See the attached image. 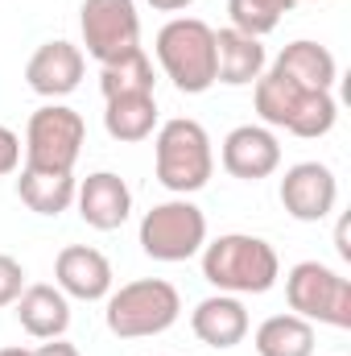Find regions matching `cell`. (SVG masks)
Listing matches in <instances>:
<instances>
[{
    "mask_svg": "<svg viewBox=\"0 0 351 356\" xmlns=\"http://www.w3.org/2000/svg\"><path fill=\"white\" fill-rule=\"evenodd\" d=\"M335 241H339V257H348V261H351V245H348V220H339V232H335Z\"/></svg>",
    "mask_w": 351,
    "mask_h": 356,
    "instance_id": "4316f807",
    "label": "cell"
},
{
    "mask_svg": "<svg viewBox=\"0 0 351 356\" xmlns=\"http://www.w3.org/2000/svg\"><path fill=\"white\" fill-rule=\"evenodd\" d=\"M0 356H33L29 348H0Z\"/></svg>",
    "mask_w": 351,
    "mask_h": 356,
    "instance_id": "f1b7e54d",
    "label": "cell"
},
{
    "mask_svg": "<svg viewBox=\"0 0 351 356\" xmlns=\"http://www.w3.org/2000/svg\"><path fill=\"white\" fill-rule=\"evenodd\" d=\"M289 4H302V0H289Z\"/></svg>",
    "mask_w": 351,
    "mask_h": 356,
    "instance_id": "f546056e",
    "label": "cell"
},
{
    "mask_svg": "<svg viewBox=\"0 0 351 356\" xmlns=\"http://www.w3.org/2000/svg\"><path fill=\"white\" fill-rule=\"evenodd\" d=\"M54 273H58V290L62 294H75V298H103L112 290V266L99 249L91 245H67L54 261Z\"/></svg>",
    "mask_w": 351,
    "mask_h": 356,
    "instance_id": "5bb4252c",
    "label": "cell"
},
{
    "mask_svg": "<svg viewBox=\"0 0 351 356\" xmlns=\"http://www.w3.org/2000/svg\"><path fill=\"white\" fill-rule=\"evenodd\" d=\"M153 8H162V13H178V8H186L190 0H149Z\"/></svg>",
    "mask_w": 351,
    "mask_h": 356,
    "instance_id": "83f0119b",
    "label": "cell"
},
{
    "mask_svg": "<svg viewBox=\"0 0 351 356\" xmlns=\"http://www.w3.org/2000/svg\"><path fill=\"white\" fill-rule=\"evenodd\" d=\"M75 199H79V216L87 220L91 228H99V232L120 228V224L128 220V211H132V191H128V182L120 175H112V170L87 175L83 186L75 191Z\"/></svg>",
    "mask_w": 351,
    "mask_h": 356,
    "instance_id": "8fae6325",
    "label": "cell"
},
{
    "mask_svg": "<svg viewBox=\"0 0 351 356\" xmlns=\"http://www.w3.org/2000/svg\"><path fill=\"white\" fill-rule=\"evenodd\" d=\"M17 319L21 327L33 336V340H58L71 323V307H67V294L58 286H46V282H33L17 294Z\"/></svg>",
    "mask_w": 351,
    "mask_h": 356,
    "instance_id": "2e32d148",
    "label": "cell"
},
{
    "mask_svg": "<svg viewBox=\"0 0 351 356\" xmlns=\"http://www.w3.org/2000/svg\"><path fill=\"white\" fill-rule=\"evenodd\" d=\"M257 353L261 356H310L314 353V327L302 315H273L257 327Z\"/></svg>",
    "mask_w": 351,
    "mask_h": 356,
    "instance_id": "44dd1931",
    "label": "cell"
},
{
    "mask_svg": "<svg viewBox=\"0 0 351 356\" xmlns=\"http://www.w3.org/2000/svg\"><path fill=\"white\" fill-rule=\"evenodd\" d=\"M264 75V46L261 38H248L240 29H219L215 33V79L219 83H252Z\"/></svg>",
    "mask_w": 351,
    "mask_h": 356,
    "instance_id": "e0dca14e",
    "label": "cell"
},
{
    "mask_svg": "<svg viewBox=\"0 0 351 356\" xmlns=\"http://www.w3.org/2000/svg\"><path fill=\"white\" fill-rule=\"evenodd\" d=\"M83 42L87 54L103 63H120L141 50V17L132 0H83Z\"/></svg>",
    "mask_w": 351,
    "mask_h": 356,
    "instance_id": "9c48e42d",
    "label": "cell"
},
{
    "mask_svg": "<svg viewBox=\"0 0 351 356\" xmlns=\"http://www.w3.org/2000/svg\"><path fill=\"white\" fill-rule=\"evenodd\" d=\"M87 124L75 108L62 104H46L29 116L25 129V166H42V170H71L79 149H83Z\"/></svg>",
    "mask_w": 351,
    "mask_h": 356,
    "instance_id": "52a82bcc",
    "label": "cell"
},
{
    "mask_svg": "<svg viewBox=\"0 0 351 356\" xmlns=\"http://www.w3.org/2000/svg\"><path fill=\"white\" fill-rule=\"evenodd\" d=\"M257 112L264 124H281L298 137H323L335 124L331 91L302 88V83L285 79L281 71H268L257 79Z\"/></svg>",
    "mask_w": 351,
    "mask_h": 356,
    "instance_id": "7a4b0ae2",
    "label": "cell"
},
{
    "mask_svg": "<svg viewBox=\"0 0 351 356\" xmlns=\"http://www.w3.org/2000/svg\"><path fill=\"white\" fill-rule=\"evenodd\" d=\"M285 298L302 319L351 327V282L323 261H298L285 277Z\"/></svg>",
    "mask_w": 351,
    "mask_h": 356,
    "instance_id": "8992f818",
    "label": "cell"
},
{
    "mask_svg": "<svg viewBox=\"0 0 351 356\" xmlns=\"http://www.w3.org/2000/svg\"><path fill=\"white\" fill-rule=\"evenodd\" d=\"M75 178L71 170H42V166H25L21 178H17V195H21V203L29 207V211H37V216H58V211H67L71 207V199H75Z\"/></svg>",
    "mask_w": 351,
    "mask_h": 356,
    "instance_id": "d6986e66",
    "label": "cell"
},
{
    "mask_svg": "<svg viewBox=\"0 0 351 356\" xmlns=\"http://www.w3.org/2000/svg\"><path fill=\"white\" fill-rule=\"evenodd\" d=\"M211 137L198 120L178 116L166 120L157 133V182L170 186L174 195H190L211 178Z\"/></svg>",
    "mask_w": 351,
    "mask_h": 356,
    "instance_id": "5b68a950",
    "label": "cell"
},
{
    "mask_svg": "<svg viewBox=\"0 0 351 356\" xmlns=\"http://www.w3.org/2000/svg\"><path fill=\"white\" fill-rule=\"evenodd\" d=\"M203 241H207V216L186 199L157 203L141 220V249L153 261H186L203 249Z\"/></svg>",
    "mask_w": 351,
    "mask_h": 356,
    "instance_id": "ba28073f",
    "label": "cell"
},
{
    "mask_svg": "<svg viewBox=\"0 0 351 356\" xmlns=\"http://www.w3.org/2000/svg\"><path fill=\"white\" fill-rule=\"evenodd\" d=\"M335 195H339L335 175L323 162H298V166H289L285 178H281V203H285V211L293 220H306V224L331 216Z\"/></svg>",
    "mask_w": 351,
    "mask_h": 356,
    "instance_id": "30bf717a",
    "label": "cell"
},
{
    "mask_svg": "<svg viewBox=\"0 0 351 356\" xmlns=\"http://www.w3.org/2000/svg\"><path fill=\"white\" fill-rule=\"evenodd\" d=\"M99 88H103V99L132 95V91H153V63L145 58V50H132L120 63H103Z\"/></svg>",
    "mask_w": 351,
    "mask_h": 356,
    "instance_id": "7402d4cb",
    "label": "cell"
},
{
    "mask_svg": "<svg viewBox=\"0 0 351 356\" xmlns=\"http://www.w3.org/2000/svg\"><path fill=\"white\" fill-rule=\"evenodd\" d=\"M25 79H29V88L37 91V95H67V91H75L79 79H83V54H79V46H71L62 38L37 46L33 58L25 63Z\"/></svg>",
    "mask_w": 351,
    "mask_h": 356,
    "instance_id": "4fadbf2b",
    "label": "cell"
},
{
    "mask_svg": "<svg viewBox=\"0 0 351 356\" xmlns=\"http://www.w3.org/2000/svg\"><path fill=\"white\" fill-rule=\"evenodd\" d=\"M277 253L261 236L228 232L203 249V277L228 294H264L277 282Z\"/></svg>",
    "mask_w": 351,
    "mask_h": 356,
    "instance_id": "6da1fadb",
    "label": "cell"
},
{
    "mask_svg": "<svg viewBox=\"0 0 351 356\" xmlns=\"http://www.w3.org/2000/svg\"><path fill=\"white\" fill-rule=\"evenodd\" d=\"M157 58L178 91H207L215 83V29L198 17H174L157 33Z\"/></svg>",
    "mask_w": 351,
    "mask_h": 356,
    "instance_id": "3957f363",
    "label": "cell"
},
{
    "mask_svg": "<svg viewBox=\"0 0 351 356\" xmlns=\"http://www.w3.org/2000/svg\"><path fill=\"white\" fill-rule=\"evenodd\" d=\"M17 162H21V141H17V133H12V129H4V124H0V175H12V170H17Z\"/></svg>",
    "mask_w": 351,
    "mask_h": 356,
    "instance_id": "d4e9b609",
    "label": "cell"
},
{
    "mask_svg": "<svg viewBox=\"0 0 351 356\" xmlns=\"http://www.w3.org/2000/svg\"><path fill=\"white\" fill-rule=\"evenodd\" d=\"M190 327H194V336H198L203 344H211V348H236V344L248 336V311H244V302L232 298V294H211V298H203V302L194 307Z\"/></svg>",
    "mask_w": 351,
    "mask_h": 356,
    "instance_id": "9a60e30c",
    "label": "cell"
},
{
    "mask_svg": "<svg viewBox=\"0 0 351 356\" xmlns=\"http://www.w3.org/2000/svg\"><path fill=\"white\" fill-rule=\"evenodd\" d=\"M21 290H25V269H21V261L8 257V253H0V307L17 302Z\"/></svg>",
    "mask_w": 351,
    "mask_h": 356,
    "instance_id": "cb8c5ba5",
    "label": "cell"
},
{
    "mask_svg": "<svg viewBox=\"0 0 351 356\" xmlns=\"http://www.w3.org/2000/svg\"><path fill=\"white\" fill-rule=\"evenodd\" d=\"M182 311V298L166 277H141L120 286L108 298V327L120 340H137V336H157L166 332Z\"/></svg>",
    "mask_w": 351,
    "mask_h": 356,
    "instance_id": "277c9868",
    "label": "cell"
},
{
    "mask_svg": "<svg viewBox=\"0 0 351 356\" xmlns=\"http://www.w3.org/2000/svg\"><path fill=\"white\" fill-rule=\"evenodd\" d=\"M281 162V145L277 137L261 124H240L223 137V170L236 178H264L277 170Z\"/></svg>",
    "mask_w": 351,
    "mask_h": 356,
    "instance_id": "7c38bea8",
    "label": "cell"
},
{
    "mask_svg": "<svg viewBox=\"0 0 351 356\" xmlns=\"http://www.w3.org/2000/svg\"><path fill=\"white\" fill-rule=\"evenodd\" d=\"M103 124L116 141H145L157 124V99L153 91H132V95H112Z\"/></svg>",
    "mask_w": 351,
    "mask_h": 356,
    "instance_id": "ffe728a7",
    "label": "cell"
},
{
    "mask_svg": "<svg viewBox=\"0 0 351 356\" xmlns=\"http://www.w3.org/2000/svg\"><path fill=\"white\" fill-rule=\"evenodd\" d=\"M33 356H79L75 344H67V340H54V344H42Z\"/></svg>",
    "mask_w": 351,
    "mask_h": 356,
    "instance_id": "484cf974",
    "label": "cell"
},
{
    "mask_svg": "<svg viewBox=\"0 0 351 356\" xmlns=\"http://www.w3.org/2000/svg\"><path fill=\"white\" fill-rule=\"evenodd\" d=\"M289 8H293L289 0H228L232 29H240L248 38H261L268 29H277L281 13H289Z\"/></svg>",
    "mask_w": 351,
    "mask_h": 356,
    "instance_id": "603a6c76",
    "label": "cell"
},
{
    "mask_svg": "<svg viewBox=\"0 0 351 356\" xmlns=\"http://www.w3.org/2000/svg\"><path fill=\"white\" fill-rule=\"evenodd\" d=\"M273 71H281L285 79H293V83H302V88L331 91V83H335V54H331L327 46L302 38V42H289V46L277 54Z\"/></svg>",
    "mask_w": 351,
    "mask_h": 356,
    "instance_id": "ac0fdd59",
    "label": "cell"
}]
</instances>
